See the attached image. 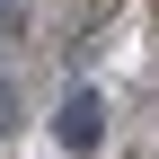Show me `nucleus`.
<instances>
[{"label": "nucleus", "instance_id": "obj_2", "mask_svg": "<svg viewBox=\"0 0 159 159\" xmlns=\"http://www.w3.org/2000/svg\"><path fill=\"white\" fill-rule=\"evenodd\" d=\"M9 124H18V89L0 80V142H9Z\"/></svg>", "mask_w": 159, "mask_h": 159}, {"label": "nucleus", "instance_id": "obj_1", "mask_svg": "<svg viewBox=\"0 0 159 159\" xmlns=\"http://www.w3.org/2000/svg\"><path fill=\"white\" fill-rule=\"evenodd\" d=\"M53 150H71V159H97L106 150V97L97 89H71L62 106H53Z\"/></svg>", "mask_w": 159, "mask_h": 159}]
</instances>
